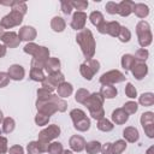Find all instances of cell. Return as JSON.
Listing matches in <instances>:
<instances>
[{
  "label": "cell",
  "mask_w": 154,
  "mask_h": 154,
  "mask_svg": "<svg viewBox=\"0 0 154 154\" xmlns=\"http://www.w3.org/2000/svg\"><path fill=\"white\" fill-rule=\"evenodd\" d=\"M137 34L140 36V45L141 46H148L152 42V34L149 30V25L147 22H140L137 24Z\"/></svg>",
  "instance_id": "1"
},
{
  "label": "cell",
  "mask_w": 154,
  "mask_h": 154,
  "mask_svg": "<svg viewBox=\"0 0 154 154\" xmlns=\"http://www.w3.org/2000/svg\"><path fill=\"white\" fill-rule=\"evenodd\" d=\"M20 22H22V13L17 12V11H12L10 14L4 17V19L1 20V25L5 28H11L13 25L19 24Z\"/></svg>",
  "instance_id": "2"
},
{
  "label": "cell",
  "mask_w": 154,
  "mask_h": 154,
  "mask_svg": "<svg viewBox=\"0 0 154 154\" xmlns=\"http://www.w3.org/2000/svg\"><path fill=\"white\" fill-rule=\"evenodd\" d=\"M141 122H142L143 129L147 131L148 136L149 137H153V113L152 112L143 113L142 114V118H141Z\"/></svg>",
  "instance_id": "3"
},
{
  "label": "cell",
  "mask_w": 154,
  "mask_h": 154,
  "mask_svg": "<svg viewBox=\"0 0 154 154\" xmlns=\"http://www.w3.org/2000/svg\"><path fill=\"white\" fill-rule=\"evenodd\" d=\"M59 132H60V130H59V128L58 126H55V125H53V126H49L47 130H45V131H42L40 135V138H41V141H47V140H51V138H53V137H55V136H58L59 135Z\"/></svg>",
  "instance_id": "4"
},
{
  "label": "cell",
  "mask_w": 154,
  "mask_h": 154,
  "mask_svg": "<svg viewBox=\"0 0 154 154\" xmlns=\"http://www.w3.org/2000/svg\"><path fill=\"white\" fill-rule=\"evenodd\" d=\"M135 4L132 1H122L118 5V13H120L122 16H129L132 11H134Z\"/></svg>",
  "instance_id": "5"
},
{
  "label": "cell",
  "mask_w": 154,
  "mask_h": 154,
  "mask_svg": "<svg viewBox=\"0 0 154 154\" xmlns=\"http://www.w3.org/2000/svg\"><path fill=\"white\" fill-rule=\"evenodd\" d=\"M85 18H87V16H85L83 12H76V13L73 14V19H72L71 25H72L76 30H77V29H81V28L84 25Z\"/></svg>",
  "instance_id": "6"
},
{
  "label": "cell",
  "mask_w": 154,
  "mask_h": 154,
  "mask_svg": "<svg viewBox=\"0 0 154 154\" xmlns=\"http://www.w3.org/2000/svg\"><path fill=\"white\" fill-rule=\"evenodd\" d=\"M8 76L13 79H22L24 76V70L19 65H13L8 70Z\"/></svg>",
  "instance_id": "7"
},
{
  "label": "cell",
  "mask_w": 154,
  "mask_h": 154,
  "mask_svg": "<svg viewBox=\"0 0 154 154\" xmlns=\"http://www.w3.org/2000/svg\"><path fill=\"white\" fill-rule=\"evenodd\" d=\"M2 41L6 43V45H8L10 47H14V46H17L18 45V40H17V36H16V34L14 32H6V34H4L2 35Z\"/></svg>",
  "instance_id": "8"
},
{
  "label": "cell",
  "mask_w": 154,
  "mask_h": 154,
  "mask_svg": "<svg viewBox=\"0 0 154 154\" xmlns=\"http://www.w3.org/2000/svg\"><path fill=\"white\" fill-rule=\"evenodd\" d=\"M132 73H134V76H135L137 79H141V78H143V77L146 76V73H147V66H146L144 64H142V63H138V64L136 65V67L132 69Z\"/></svg>",
  "instance_id": "9"
},
{
  "label": "cell",
  "mask_w": 154,
  "mask_h": 154,
  "mask_svg": "<svg viewBox=\"0 0 154 154\" xmlns=\"http://www.w3.org/2000/svg\"><path fill=\"white\" fill-rule=\"evenodd\" d=\"M124 137H126L130 142H135L138 140V131L134 128H128L124 130Z\"/></svg>",
  "instance_id": "10"
},
{
  "label": "cell",
  "mask_w": 154,
  "mask_h": 154,
  "mask_svg": "<svg viewBox=\"0 0 154 154\" xmlns=\"http://www.w3.org/2000/svg\"><path fill=\"white\" fill-rule=\"evenodd\" d=\"M35 36V31L31 26H24L20 30V37L22 40H32V37Z\"/></svg>",
  "instance_id": "11"
},
{
  "label": "cell",
  "mask_w": 154,
  "mask_h": 154,
  "mask_svg": "<svg viewBox=\"0 0 154 154\" xmlns=\"http://www.w3.org/2000/svg\"><path fill=\"white\" fill-rule=\"evenodd\" d=\"M112 118H113V120H114L116 123H119V124H120V123H124V122L128 120V114L124 113L123 109H117V111L113 112Z\"/></svg>",
  "instance_id": "12"
},
{
  "label": "cell",
  "mask_w": 154,
  "mask_h": 154,
  "mask_svg": "<svg viewBox=\"0 0 154 154\" xmlns=\"http://www.w3.org/2000/svg\"><path fill=\"white\" fill-rule=\"evenodd\" d=\"M70 144H71L72 149H75V150H77V152H81V150L83 149L84 141H83V138H82V137H77V136H75V137H72V138H71Z\"/></svg>",
  "instance_id": "13"
},
{
  "label": "cell",
  "mask_w": 154,
  "mask_h": 154,
  "mask_svg": "<svg viewBox=\"0 0 154 154\" xmlns=\"http://www.w3.org/2000/svg\"><path fill=\"white\" fill-rule=\"evenodd\" d=\"M134 11H135V13H136L138 17H141V18L146 17V16L149 13L148 7H147L146 5H143V4H137V5H135Z\"/></svg>",
  "instance_id": "14"
},
{
  "label": "cell",
  "mask_w": 154,
  "mask_h": 154,
  "mask_svg": "<svg viewBox=\"0 0 154 154\" xmlns=\"http://www.w3.org/2000/svg\"><path fill=\"white\" fill-rule=\"evenodd\" d=\"M52 26L54 28L55 31H61V30L64 29V26H65V23H64L63 18H60V17H54V18H53V22H52Z\"/></svg>",
  "instance_id": "15"
},
{
  "label": "cell",
  "mask_w": 154,
  "mask_h": 154,
  "mask_svg": "<svg viewBox=\"0 0 154 154\" xmlns=\"http://www.w3.org/2000/svg\"><path fill=\"white\" fill-rule=\"evenodd\" d=\"M153 101H154V97H153V94L152 93H147V94H143L141 97H140V102L144 106H150L153 105Z\"/></svg>",
  "instance_id": "16"
},
{
  "label": "cell",
  "mask_w": 154,
  "mask_h": 154,
  "mask_svg": "<svg viewBox=\"0 0 154 154\" xmlns=\"http://www.w3.org/2000/svg\"><path fill=\"white\" fill-rule=\"evenodd\" d=\"M90 20H91V23L94 25H97L99 26L100 23H103V17H102V14L100 12H93L90 14Z\"/></svg>",
  "instance_id": "17"
},
{
  "label": "cell",
  "mask_w": 154,
  "mask_h": 154,
  "mask_svg": "<svg viewBox=\"0 0 154 154\" xmlns=\"http://www.w3.org/2000/svg\"><path fill=\"white\" fill-rule=\"evenodd\" d=\"M101 93L105 95V97H108V99H112L117 95V90L113 87H103L101 89Z\"/></svg>",
  "instance_id": "18"
},
{
  "label": "cell",
  "mask_w": 154,
  "mask_h": 154,
  "mask_svg": "<svg viewBox=\"0 0 154 154\" xmlns=\"http://www.w3.org/2000/svg\"><path fill=\"white\" fill-rule=\"evenodd\" d=\"M99 150H100V143H99V142L93 141V142H90V143L87 144V152H88V153L95 154V153H97Z\"/></svg>",
  "instance_id": "19"
},
{
  "label": "cell",
  "mask_w": 154,
  "mask_h": 154,
  "mask_svg": "<svg viewBox=\"0 0 154 154\" xmlns=\"http://www.w3.org/2000/svg\"><path fill=\"white\" fill-rule=\"evenodd\" d=\"M119 32L120 34H118V36L122 42H128L130 40V31L128 30V28H120Z\"/></svg>",
  "instance_id": "20"
},
{
  "label": "cell",
  "mask_w": 154,
  "mask_h": 154,
  "mask_svg": "<svg viewBox=\"0 0 154 154\" xmlns=\"http://www.w3.org/2000/svg\"><path fill=\"white\" fill-rule=\"evenodd\" d=\"M71 91H72V87L69 83H64L59 87V93H60L61 96H67Z\"/></svg>",
  "instance_id": "21"
},
{
  "label": "cell",
  "mask_w": 154,
  "mask_h": 154,
  "mask_svg": "<svg viewBox=\"0 0 154 154\" xmlns=\"http://www.w3.org/2000/svg\"><path fill=\"white\" fill-rule=\"evenodd\" d=\"M125 148H126V143L123 141H118L114 146H112V152H113V154H118Z\"/></svg>",
  "instance_id": "22"
},
{
  "label": "cell",
  "mask_w": 154,
  "mask_h": 154,
  "mask_svg": "<svg viewBox=\"0 0 154 154\" xmlns=\"http://www.w3.org/2000/svg\"><path fill=\"white\" fill-rule=\"evenodd\" d=\"M99 129H100V130H102V131H109V130H112V129H113V125H112L108 120L102 119V120L99 123Z\"/></svg>",
  "instance_id": "23"
},
{
  "label": "cell",
  "mask_w": 154,
  "mask_h": 154,
  "mask_svg": "<svg viewBox=\"0 0 154 154\" xmlns=\"http://www.w3.org/2000/svg\"><path fill=\"white\" fill-rule=\"evenodd\" d=\"M28 152H29V154H40L38 143H36V142H31V143L28 146Z\"/></svg>",
  "instance_id": "24"
},
{
  "label": "cell",
  "mask_w": 154,
  "mask_h": 154,
  "mask_svg": "<svg viewBox=\"0 0 154 154\" xmlns=\"http://www.w3.org/2000/svg\"><path fill=\"white\" fill-rule=\"evenodd\" d=\"M13 128H14V123H13V120L10 119V118H6V119H5L4 131H5V132H10V131L13 130Z\"/></svg>",
  "instance_id": "25"
},
{
  "label": "cell",
  "mask_w": 154,
  "mask_h": 154,
  "mask_svg": "<svg viewBox=\"0 0 154 154\" xmlns=\"http://www.w3.org/2000/svg\"><path fill=\"white\" fill-rule=\"evenodd\" d=\"M31 78L34 81H42L43 79V75H42V72L38 69H34L31 71Z\"/></svg>",
  "instance_id": "26"
},
{
  "label": "cell",
  "mask_w": 154,
  "mask_h": 154,
  "mask_svg": "<svg viewBox=\"0 0 154 154\" xmlns=\"http://www.w3.org/2000/svg\"><path fill=\"white\" fill-rule=\"evenodd\" d=\"M125 93L129 97H136V89L132 87L131 83H128L126 85V89H125Z\"/></svg>",
  "instance_id": "27"
},
{
  "label": "cell",
  "mask_w": 154,
  "mask_h": 154,
  "mask_svg": "<svg viewBox=\"0 0 154 154\" xmlns=\"http://www.w3.org/2000/svg\"><path fill=\"white\" fill-rule=\"evenodd\" d=\"M124 109H126L129 113H135L137 111V103L136 102H128L124 105Z\"/></svg>",
  "instance_id": "28"
},
{
  "label": "cell",
  "mask_w": 154,
  "mask_h": 154,
  "mask_svg": "<svg viewBox=\"0 0 154 154\" xmlns=\"http://www.w3.org/2000/svg\"><path fill=\"white\" fill-rule=\"evenodd\" d=\"M106 10L108 13H117L118 12V5L116 2H108L106 5Z\"/></svg>",
  "instance_id": "29"
},
{
  "label": "cell",
  "mask_w": 154,
  "mask_h": 154,
  "mask_svg": "<svg viewBox=\"0 0 154 154\" xmlns=\"http://www.w3.org/2000/svg\"><path fill=\"white\" fill-rule=\"evenodd\" d=\"M131 63H134V58L131 57V55H124L123 57V66L128 70V69H130V64Z\"/></svg>",
  "instance_id": "30"
},
{
  "label": "cell",
  "mask_w": 154,
  "mask_h": 154,
  "mask_svg": "<svg viewBox=\"0 0 154 154\" xmlns=\"http://www.w3.org/2000/svg\"><path fill=\"white\" fill-rule=\"evenodd\" d=\"M49 152L52 154H59L61 152V146L60 143H52V146L49 147Z\"/></svg>",
  "instance_id": "31"
},
{
  "label": "cell",
  "mask_w": 154,
  "mask_h": 154,
  "mask_svg": "<svg viewBox=\"0 0 154 154\" xmlns=\"http://www.w3.org/2000/svg\"><path fill=\"white\" fill-rule=\"evenodd\" d=\"M61 6H63V12H64L65 14L71 13V8H72L71 2H61Z\"/></svg>",
  "instance_id": "32"
},
{
  "label": "cell",
  "mask_w": 154,
  "mask_h": 154,
  "mask_svg": "<svg viewBox=\"0 0 154 154\" xmlns=\"http://www.w3.org/2000/svg\"><path fill=\"white\" fill-rule=\"evenodd\" d=\"M71 5L72 6H75V7H77L78 10H84L87 6H88V2L87 1H78V2H71Z\"/></svg>",
  "instance_id": "33"
},
{
  "label": "cell",
  "mask_w": 154,
  "mask_h": 154,
  "mask_svg": "<svg viewBox=\"0 0 154 154\" xmlns=\"http://www.w3.org/2000/svg\"><path fill=\"white\" fill-rule=\"evenodd\" d=\"M147 57H148V52L146 51V49H140L138 52H137V54H136V58H138V59H141V60H146L147 59Z\"/></svg>",
  "instance_id": "34"
},
{
  "label": "cell",
  "mask_w": 154,
  "mask_h": 154,
  "mask_svg": "<svg viewBox=\"0 0 154 154\" xmlns=\"http://www.w3.org/2000/svg\"><path fill=\"white\" fill-rule=\"evenodd\" d=\"M47 122H48V117L42 118V117H41V114H40V116L37 114V117H36V123H37L38 125H45Z\"/></svg>",
  "instance_id": "35"
},
{
  "label": "cell",
  "mask_w": 154,
  "mask_h": 154,
  "mask_svg": "<svg viewBox=\"0 0 154 154\" xmlns=\"http://www.w3.org/2000/svg\"><path fill=\"white\" fill-rule=\"evenodd\" d=\"M102 152H103V154H113V152H112V144L111 143H106V146L102 148Z\"/></svg>",
  "instance_id": "36"
},
{
  "label": "cell",
  "mask_w": 154,
  "mask_h": 154,
  "mask_svg": "<svg viewBox=\"0 0 154 154\" xmlns=\"http://www.w3.org/2000/svg\"><path fill=\"white\" fill-rule=\"evenodd\" d=\"M11 154H23V149H22L20 147L16 146V147H13V148L11 149Z\"/></svg>",
  "instance_id": "37"
},
{
  "label": "cell",
  "mask_w": 154,
  "mask_h": 154,
  "mask_svg": "<svg viewBox=\"0 0 154 154\" xmlns=\"http://www.w3.org/2000/svg\"><path fill=\"white\" fill-rule=\"evenodd\" d=\"M4 77H6V75L5 73H0V87L5 85L7 83V81H4Z\"/></svg>",
  "instance_id": "38"
},
{
  "label": "cell",
  "mask_w": 154,
  "mask_h": 154,
  "mask_svg": "<svg viewBox=\"0 0 154 154\" xmlns=\"http://www.w3.org/2000/svg\"><path fill=\"white\" fill-rule=\"evenodd\" d=\"M4 54H5V48H4V47H1V46H0V57H2V55H4Z\"/></svg>",
  "instance_id": "39"
},
{
  "label": "cell",
  "mask_w": 154,
  "mask_h": 154,
  "mask_svg": "<svg viewBox=\"0 0 154 154\" xmlns=\"http://www.w3.org/2000/svg\"><path fill=\"white\" fill-rule=\"evenodd\" d=\"M64 154H71V152H65Z\"/></svg>",
  "instance_id": "40"
},
{
  "label": "cell",
  "mask_w": 154,
  "mask_h": 154,
  "mask_svg": "<svg viewBox=\"0 0 154 154\" xmlns=\"http://www.w3.org/2000/svg\"><path fill=\"white\" fill-rule=\"evenodd\" d=\"M1 32H2V30H1V26H0V35H1Z\"/></svg>",
  "instance_id": "41"
}]
</instances>
